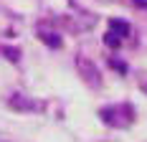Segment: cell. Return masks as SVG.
Here are the masks:
<instances>
[{
  "label": "cell",
  "instance_id": "cell-1",
  "mask_svg": "<svg viewBox=\"0 0 147 142\" xmlns=\"http://www.w3.org/2000/svg\"><path fill=\"white\" fill-rule=\"evenodd\" d=\"M99 117H102L107 124H112V127H129L132 119H134V112H132L129 104H117V107H107V109H102Z\"/></svg>",
  "mask_w": 147,
  "mask_h": 142
},
{
  "label": "cell",
  "instance_id": "cell-2",
  "mask_svg": "<svg viewBox=\"0 0 147 142\" xmlns=\"http://www.w3.org/2000/svg\"><path fill=\"white\" fill-rule=\"evenodd\" d=\"M76 71L91 89H102V74L94 66V61H89L86 56H76Z\"/></svg>",
  "mask_w": 147,
  "mask_h": 142
},
{
  "label": "cell",
  "instance_id": "cell-3",
  "mask_svg": "<svg viewBox=\"0 0 147 142\" xmlns=\"http://www.w3.org/2000/svg\"><path fill=\"white\" fill-rule=\"evenodd\" d=\"M10 107H13L15 112H38L41 107H38V101L33 99H26V97H20V94H15V97H10V101H8Z\"/></svg>",
  "mask_w": 147,
  "mask_h": 142
},
{
  "label": "cell",
  "instance_id": "cell-4",
  "mask_svg": "<svg viewBox=\"0 0 147 142\" xmlns=\"http://www.w3.org/2000/svg\"><path fill=\"white\" fill-rule=\"evenodd\" d=\"M109 26H112V30H114L117 36H122V38H124V36H129V23H127V20H122V18H112V20H109Z\"/></svg>",
  "mask_w": 147,
  "mask_h": 142
},
{
  "label": "cell",
  "instance_id": "cell-5",
  "mask_svg": "<svg viewBox=\"0 0 147 142\" xmlns=\"http://www.w3.org/2000/svg\"><path fill=\"white\" fill-rule=\"evenodd\" d=\"M38 36H41V41L48 43L51 48H61V36H59V33H48V30H41Z\"/></svg>",
  "mask_w": 147,
  "mask_h": 142
},
{
  "label": "cell",
  "instance_id": "cell-6",
  "mask_svg": "<svg viewBox=\"0 0 147 142\" xmlns=\"http://www.w3.org/2000/svg\"><path fill=\"white\" fill-rule=\"evenodd\" d=\"M104 43H107L109 48H119V43H122V36H117L114 30H109V33L104 36Z\"/></svg>",
  "mask_w": 147,
  "mask_h": 142
},
{
  "label": "cell",
  "instance_id": "cell-7",
  "mask_svg": "<svg viewBox=\"0 0 147 142\" xmlns=\"http://www.w3.org/2000/svg\"><path fill=\"white\" fill-rule=\"evenodd\" d=\"M5 56H8V58H13V61H18V58H20V53H18L15 48H13V51H10V48H5Z\"/></svg>",
  "mask_w": 147,
  "mask_h": 142
},
{
  "label": "cell",
  "instance_id": "cell-8",
  "mask_svg": "<svg viewBox=\"0 0 147 142\" xmlns=\"http://www.w3.org/2000/svg\"><path fill=\"white\" fill-rule=\"evenodd\" d=\"M134 3H137V5H140L142 10H147V0H134Z\"/></svg>",
  "mask_w": 147,
  "mask_h": 142
}]
</instances>
